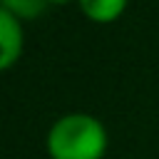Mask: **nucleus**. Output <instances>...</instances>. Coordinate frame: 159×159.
I'll use <instances>...</instances> for the list:
<instances>
[{
	"mask_svg": "<svg viewBox=\"0 0 159 159\" xmlns=\"http://www.w3.org/2000/svg\"><path fill=\"white\" fill-rule=\"evenodd\" d=\"M22 37H25L22 35V22L15 15L0 10V67L2 70H10L20 60Z\"/></svg>",
	"mask_w": 159,
	"mask_h": 159,
	"instance_id": "2",
	"label": "nucleus"
},
{
	"mask_svg": "<svg viewBox=\"0 0 159 159\" xmlns=\"http://www.w3.org/2000/svg\"><path fill=\"white\" fill-rule=\"evenodd\" d=\"M77 2L92 22H112L127 7V0H77Z\"/></svg>",
	"mask_w": 159,
	"mask_h": 159,
	"instance_id": "3",
	"label": "nucleus"
},
{
	"mask_svg": "<svg viewBox=\"0 0 159 159\" xmlns=\"http://www.w3.org/2000/svg\"><path fill=\"white\" fill-rule=\"evenodd\" d=\"M50 2L47 0H0V10L15 15L20 22L22 20H35L40 12H45Z\"/></svg>",
	"mask_w": 159,
	"mask_h": 159,
	"instance_id": "4",
	"label": "nucleus"
},
{
	"mask_svg": "<svg viewBox=\"0 0 159 159\" xmlns=\"http://www.w3.org/2000/svg\"><path fill=\"white\" fill-rule=\"evenodd\" d=\"M50 5H65V2H70V0H47Z\"/></svg>",
	"mask_w": 159,
	"mask_h": 159,
	"instance_id": "5",
	"label": "nucleus"
},
{
	"mask_svg": "<svg viewBox=\"0 0 159 159\" xmlns=\"http://www.w3.org/2000/svg\"><path fill=\"white\" fill-rule=\"evenodd\" d=\"M47 152L52 159H102L107 152V129L94 114H62L47 132Z\"/></svg>",
	"mask_w": 159,
	"mask_h": 159,
	"instance_id": "1",
	"label": "nucleus"
}]
</instances>
